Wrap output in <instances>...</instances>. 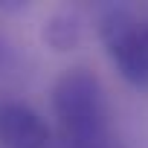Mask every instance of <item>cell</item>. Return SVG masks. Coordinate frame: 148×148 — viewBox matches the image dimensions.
Masks as SVG:
<instances>
[{"label":"cell","instance_id":"6da1fadb","mask_svg":"<svg viewBox=\"0 0 148 148\" xmlns=\"http://www.w3.org/2000/svg\"><path fill=\"white\" fill-rule=\"evenodd\" d=\"M52 110L64 148H113L105 87L93 70H64L52 84Z\"/></svg>","mask_w":148,"mask_h":148},{"label":"cell","instance_id":"3957f363","mask_svg":"<svg viewBox=\"0 0 148 148\" xmlns=\"http://www.w3.org/2000/svg\"><path fill=\"white\" fill-rule=\"evenodd\" d=\"M52 131L47 119L23 102H0V145L3 148H49Z\"/></svg>","mask_w":148,"mask_h":148},{"label":"cell","instance_id":"7a4b0ae2","mask_svg":"<svg viewBox=\"0 0 148 148\" xmlns=\"http://www.w3.org/2000/svg\"><path fill=\"white\" fill-rule=\"evenodd\" d=\"M99 38L116 73L134 87L148 90V26L128 9H108L99 18Z\"/></svg>","mask_w":148,"mask_h":148},{"label":"cell","instance_id":"277c9868","mask_svg":"<svg viewBox=\"0 0 148 148\" xmlns=\"http://www.w3.org/2000/svg\"><path fill=\"white\" fill-rule=\"evenodd\" d=\"M41 38L47 41L49 49L55 52H70V49H76L84 38V21L79 12H73V9H61L55 15L47 18L44 23V32Z\"/></svg>","mask_w":148,"mask_h":148}]
</instances>
